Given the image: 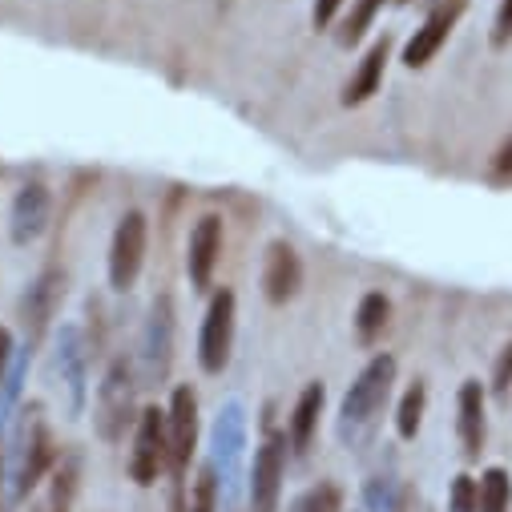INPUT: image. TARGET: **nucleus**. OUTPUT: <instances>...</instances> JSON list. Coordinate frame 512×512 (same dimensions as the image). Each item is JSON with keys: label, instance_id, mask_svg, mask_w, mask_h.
I'll return each instance as SVG.
<instances>
[{"label": "nucleus", "instance_id": "obj_33", "mask_svg": "<svg viewBox=\"0 0 512 512\" xmlns=\"http://www.w3.org/2000/svg\"><path fill=\"white\" fill-rule=\"evenodd\" d=\"M0 492H5V452H0Z\"/></svg>", "mask_w": 512, "mask_h": 512}, {"label": "nucleus", "instance_id": "obj_13", "mask_svg": "<svg viewBox=\"0 0 512 512\" xmlns=\"http://www.w3.org/2000/svg\"><path fill=\"white\" fill-rule=\"evenodd\" d=\"M303 287V263H299V250L287 242V238H275L263 254V295L267 303L283 307L299 295Z\"/></svg>", "mask_w": 512, "mask_h": 512}, {"label": "nucleus", "instance_id": "obj_29", "mask_svg": "<svg viewBox=\"0 0 512 512\" xmlns=\"http://www.w3.org/2000/svg\"><path fill=\"white\" fill-rule=\"evenodd\" d=\"M73 488H77V472H73V468H65V472L57 476V488H53V504H49V512H69Z\"/></svg>", "mask_w": 512, "mask_h": 512}, {"label": "nucleus", "instance_id": "obj_12", "mask_svg": "<svg viewBox=\"0 0 512 512\" xmlns=\"http://www.w3.org/2000/svg\"><path fill=\"white\" fill-rule=\"evenodd\" d=\"M456 436L464 448V460H480L488 440V392L480 379H464L456 396Z\"/></svg>", "mask_w": 512, "mask_h": 512}, {"label": "nucleus", "instance_id": "obj_23", "mask_svg": "<svg viewBox=\"0 0 512 512\" xmlns=\"http://www.w3.org/2000/svg\"><path fill=\"white\" fill-rule=\"evenodd\" d=\"M388 5V0H355L351 5V13L343 17V25H339V45H359L363 37H367V29H371V21L379 17V9Z\"/></svg>", "mask_w": 512, "mask_h": 512}, {"label": "nucleus", "instance_id": "obj_31", "mask_svg": "<svg viewBox=\"0 0 512 512\" xmlns=\"http://www.w3.org/2000/svg\"><path fill=\"white\" fill-rule=\"evenodd\" d=\"M339 9H343V0H315V9H311V25L323 33L339 21Z\"/></svg>", "mask_w": 512, "mask_h": 512}, {"label": "nucleus", "instance_id": "obj_9", "mask_svg": "<svg viewBox=\"0 0 512 512\" xmlns=\"http://www.w3.org/2000/svg\"><path fill=\"white\" fill-rule=\"evenodd\" d=\"M222 246H226V222L218 214H202L190 226V242H186V279L198 295H206L214 287V271L222 263Z\"/></svg>", "mask_w": 512, "mask_h": 512}, {"label": "nucleus", "instance_id": "obj_3", "mask_svg": "<svg viewBox=\"0 0 512 512\" xmlns=\"http://www.w3.org/2000/svg\"><path fill=\"white\" fill-rule=\"evenodd\" d=\"M53 460H57L53 432H49L41 408L33 404V408L21 412V420L13 428V476H9L13 480V496L25 500L45 480V472L53 468Z\"/></svg>", "mask_w": 512, "mask_h": 512}, {"label": "nucleus", "instance_id": "obj_16", "mask_svg": "<svg viewBox=\"0 0 512 512\" xmlns=\"http://www.w3.org/2000/svg\"><path fill=\"white\" fill-rule=\"evenodd\" d=\"M388 61H392V37L383 33L379 41H371L367 45V53L359 57V65H355V73L347 77V85H343V105L351 109V105H363V101H371L379 89H383V73H388Z\"/></svg>", "mask_w": 512, "mask_h": 512}, {"label": "nucleus", "instance_id": "obj_8", "mask_svg": "<svg viewBox=\"0 0 512 512\" xmlns=\"http://www.w3.org/2000/svg\"><path fill=\"white\" fill-rule=\"evenodd\" d=\"M170 468V432H166V412L162 408H142L134 424V452H130V476L134 484L150 488L158 476Z\"/></svg>", "mask_w": 512, "mask_h": 512}, {"label": "nucleus", "instance_id": "obj_4", "mask_svg": "<svg viewBox=\"0 0 512 512\" xmlns=\"http://www.w3.org/2000/svg\"><path fill=\"white\" fill-rule=\"evenodd\" d=\"M146 250H150V218L142 210H125L109 242V287L113 291H130L142 279Z\"/></svg>", "mask_w": 512, "mask_h": 512}, {"label": "nucleus", "instance_id": "obj_10", "mask_svg": "<svg viewBox=\"0 0 512 512\" xmlns=\"http://www.w3.org/2000/svg\"><path fill=\"white\" fill-rule=\"evenodd\" d=\"M464 13H468V0H440V5L424 17V25L412 33V41L404 45V65L408 69L432 65V57L448 45V37L456 33V25H460Z\"/></svg>", "mask_w": 512, "mask_h": 512}, {"label": "nucleus", "instance_id": "obj_27", "mask_svg": "<svg viewBox=\"0 0 512 512\" xmlns=\"http://www.w3.org/2000/svg\"><path fill=\"white\" fill-rule=\"evenodd\" d=\"M508 388H512V343H504V347H500L496 367H492V392L504 400V396H508Z\"/></svg>", "mask_w": 512, "mask_h": 512}, {"label": "nucleus", "instance_id": "obj_24", "mask_svg": "<svg viewBox=\"0 0 512 512\" xmlns=\"http://www.w3.org/2000/svg\"><path fill=\"white\" fill-rule=\"evenodd\" d=\"M287 512H343V488L331 480H319L315 488H307Z\"/></svg>", "mask_w": 512, "mask_h": 512}, {"label": "nucleus", "instance_id": "obj_20", "mask_svg": "<svg viewBox=\"0 0 512 512\" xmlns=\"http://www.w3.org/2000/svg\"><path fill=\"white\" fill-rule=\"evenodd\" d=\"M476 512H512V476L504 468H484L476 480Z\"/></svg>", "mask_w": 512, "mask_h": 512}, {"label": "nucleus", "instance_id": "obj_15", "mask_svg": "<svg viewBox=\"0 0 512 512\" xmlns=\"http://www.w3.org/2000/svg\"><path fill=\"white\" fill-rule=\"evenodd\" d=\"M242 448H246V416L238 404H226L218 424H214V468L226 476V492L238 488V460H242Z\"/></svg>", "mask_w": 512, "mask_h": 512}, {"label": "nucleus", "instance_id": "obj_25", "mask_svg": "<svg viewBox=\"0 0 512 512\" xmlns=\"http://www.w3.org/2000/svg\"><path fill=\"white\" fill-rule=\"evenodd\" d=\"M218 468L214 464H206L202 472H198V484H194V500H190V508L186 512H214L218 508Z\"/></svg>", "mask_w": 512, "mask_h": 512}, {"label": "nucleus", "instance_id": "obj_2", "mask_svg": "<svg viewBox=\"0 0 512 512\" xmlns=\"http://www.w3.org/2000/svg\"><path fill=\"white\" fill-rule=\"evenodd\" d=\"M138 388H142V375L130 359H109L101 383H97V400H93V428L105 444H121L125 432L138 424Z\"/></svg>", "mask_w": 512, "mask_h": 512}, {"label": "nucleus", "instance_id": "obj_7", "mask_svg": "<svg viewBox=\"0 0 512 512\" xmlns=\"http://www.w3.org/2000/svg\"><path fill=\"white\" fill-rule=\"evenodd\" d=\"M287 456H291V440L287 432H271L250 464V512H279V496H283V476H287Z\"/></svg>", "mask_w": 512, "mask_h": 512}, {"label": "nucleus", "instance_id": "obj_34", "mask_svg": "<svg viewBox=\"0 0 512 512\" xmlns=\"http://www.w3.org/2000/svg\"><path fill=\"white\" fill-rule=\"evenodd\" d=\"M404 512H412V492H404ZM420 512H428V508H420Z\"/></svg>", "mask_w": 512, "mask_h": 512}, {"label": "nucleus", "instance_id": "obj_17", "mask_svg": "<svg viewBox=\"0 0 512 512\" xmlns=\"http://www.w3.org/2000/svg\"><path fill=\"white\" fill-rule=\"evenodd\" d=\"M61 295H65V275H61L57 267L41 271L37 283L29 287V295H25V331H29L33 339H41L45 327L53 323V315H57V307H61Z\"/></svg>", "mask_w": 512, "mask_h": 512}, {"label": "nucleus", "instance_id": "obj_5", "mask_svg": "<svg viewBox=\"0 0 512 512\" xmlns=\"http://www.w3.org/2000/svg\"><path fill=\"white\" fill-rule=\"evenodd\" d=\"M234 327H238V299L230 287H218L210 295V307L202 315L198 331V363L206 375H222L234 351Z\"/></svg>", "mask_w": 512, "mask_h": 512}, {"label": "nucleus", "instance_id": "obj_22", "mask_svg": "<svg viewBox=\"0 0 512 512\" xmlns=\"http://www.w3.org/2000/svg\"><path fill=\"white\" fill-rule=\"evenodd\" d=\"M65 351H61V367H65V379L73 388V408H81L85 400V351H81V335L73 327H65Z\"/></svg>", "mask_w": 512, "mask_h": 512}, {"label": "nucleus", "instance_id": "obj_1", "mask_svg": "<svg viewBox=\"0 0 512 512\" xmlns=\"http://www.w3.org/2000/svg\"><path fill=\"white\" fill-rule=\"evenodd\" d=\"M396 355L379 351L363 363V371L355 375V383L347 388L343 404H339V440L347 448H363L375 428H379V416L388 408L392 392H396Z\"/></svg>", "mask_w": 512, "mask_h": 512}, {"label": "nucleus", "instance_id": "obj_30", "mask_svg": "<svg viewBox=\"0 0 512 512\" xmlns=\"http://www.w3.org/2000/svg\"><path fill=\"white\" fill-rule=\"evenodd\" d=\"M508 41H512V0H500L496 21H492V45L504 49Z\"/></svg>", "mask_w": 512, "mask_h": 512}, {"label": "nucleus", "instance_id": "obj_35", "mask_svg": "<svg viewBox=\"0 0 512 512\" xmlns=\"http://www.w3.org/2000/svg\"><path fill=\"white\" fill-rule=\"evenodd\" d=\"M396 5H408V0H396Z\"/></svg>", "mask_w": 512, "mask_h": 512}, {"label": "nucleus", "instance_id": "obj_14", "mask_svg": "<svg viewBox=\"0 0 512 512\" xmlns=\"http://www.w3.org/2000/svg\"><path fill=\"white\" fill-rule=\"evenodd\" d=\"M49 214H53V194H49V186L25 182V186L17 190V198H13V210H9V234H13V242H17V246L37 242V238L45 234V226H49Z\"/></svg>", "mask_w": 512, "mask_h": 512}, {"label": "nucleus", "instance_id": "obj_11", "mask_svg": "<svg viewBox=\"0 0 512 512\" xmlns=\"http://www.w3.org/2000/svg\"><path fill=\"white\" fill-rule=\"evenodd\" d=\"M166 432H170V468H174V480H182L194 460V448H198V396L190 383L174 388V396H170Z\"/></svg>", "mask_w": 512, "mask_h": 512}, {"label": "nucleus", "instance_id": "obj_19", "mask_svg": "<svg viewBox=\"0 0 512 512\" xmlns=\"http://www.w3.org/2000/svg\"><path fill=\"white\" fill-rule=\"evenodd\" d=\"M351 323H355V339L359 343H375L383 331H388V323H392V299L383 295V291H367L359 299Z\"/></svg>", "mask_w": 512, "mask_h": 512}, {"label": "nucleus", "instance_id": "obj_6", "mask_svg": "<svg viewBox=\"0 0 512 512\" xmlns=\"http://www.w3.org/2000/svg\"><path fill=\"white\" fill-rule=\"evenodd\" d=\"M174 335H178V315H174V299L158 295L150 303L146 315V331H142V383H166L170 367H174Z\"/></svg>", "mask_w": 512, "mask_h": 512}, {"label": "nucleus", "instance_id": "obj_26", "mask_svg": "<svg viewBox=\"0 0 512 512\" xmlns=\"http://www.w3.org/2000/svg\"><path fill=\"white\" fill-rule=\"evenodd\" d=\"M448 512H476V480H472V476H456V480H452Z\"/></svg>", "mask_w": 512, "mask_h": 512}, {"label": "nucleus", "instance_id": "obj_21", "mask_svg": "<svg viewBox=\"0 0 512 512\" xmlns=\"http://www.w3.org/2000/svg\"><path fill=\"white\" fill-rule=\"evenodd\" d=\"M424 412H428V383H424V379H416L412 388L404 392L400 408H396V432H400V440H416V436H420Z\"/></svg>", "mask_w": 512, "mask_h": 512}, {"label": "nucleus", "instance_id": "obj_32", "mask_svg": "<svg viewBox=\"0 0 512 512\" xmlns=\"http://www.w3.org/2000/svg\"><path fill=\"white\" fill-rule=\"evenodd\" d=\"M13 331L9 327H0V388H5V379H9V371H13Z\"/></svg>", "mask_w": 512, "mask_h": 512}, {"label": "nucleus", "instance_id": "obj_18", "mask_svg": "<svg viewBox=\"0 0 512 512\" xmlns=\"http://www.w3.org/2000/svg\"><path fill=\"white\" fill-rule=\"evenodd\" d=\"M323 404H327V388L315 379L299 392L295 408H291V420H287V440H291V452L295 456H307L311 452V440L319 432V416H323Z\"/></svg>", "mask_w": 512, "mask_h": 512}, {"label": "nucleus", "instance_id": "obj_28", "mask_svg": "<svg viewBox=\"0 0 512 512\" xmlns=\"http://www.w3.org/2000/svg\"><path fill=\"white\" fill-rule=\"evenodd\" d=\"M488 174L496 178V182H512V134L500 142V150L492 154V162H488Z\"/></svg>", "mask_w": 512, "mask_h": 512}]
</instances>
